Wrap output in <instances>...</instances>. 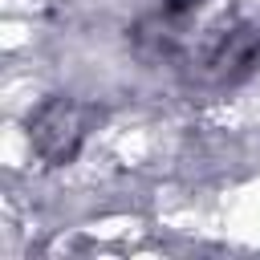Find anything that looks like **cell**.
<instances>
[{"instance_id": "obj_1", "label": "cell", "mask_w": 260, "mask_h": 260, "mask_svg": "<svg viewBox=\"0 0 260 260\" xmlns=\"http://www.w3.org/2000/svg\"><path fill=\"white\" fill-rule=\"evenodd\" d=\"M85 134V118L73 102H53L37 114V126H32V138H37V150L49 154V158H69L77 150Z\"/></svg>"}]
</instances>
